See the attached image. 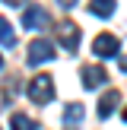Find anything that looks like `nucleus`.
Wrapping results in <instances>:
<instances>
[{"instance_id": "1", "label": "nucleus", "mask_w": 127, "mask_h": 130, "mask_svg": "<svg viewBox=\"0 0 127 130\" xmlns=\"http://www.w3.org/2000/svg\"><path fill=\"white\" fill-rule=\"evenodd\" d=\"M29 99L35 102V105H48V102H54V79H51L48 73H38L35 79L29 83Z\"/></svg>"}, {"instance_id": "2", "label": "nucleus", "mask_w": 127, "mask_h": 130, "mask_svg": "<svg viewBox=\"0 0 127 130\" xmlns=\"http://www.w3.org/2000/svg\"><path fill=\"white\" fill-rule=\"evenodd\" d=\"M54 44L48 41V38H38V41H32L29 44V67H38V63H48V60H54Z\"/></svg>"}, {"instance_id": "3", "label": "nucleus", "mask_w": 127, "mask_h": 130, "mask_svg": "<svg viewBox=\"0 0 127 130\" xmlns=\"http://www.w3.org/2000/svg\"><path fill=\"white\" fill-rule=\"evenodd\" d=\"M57 38H60L64 51H70V54H73V51L80 48V25H76V22H60V29H57Z\"/></svg>"}, {"instance_id": "4", "label": "nucleus", "mask_w": 127, "mask_h": 130, "mask_svg": "<svg viewBox=\"0 0 127 130\" xmlns=\"http://www.w3.org/2000/svg\"><path fill=\"white\" fill-rule=\"evenodd\" d=\"M118 48H121V41L111 35V32H102V35L92 41V51H95V57H114V54H118Z\"/></svg>"}, {"instance_id": "5", "label": "nucleus", "mask_w": 127, "mask_h": 130, "mask_svg": "<svg viewBox=\"0 0 127 130\" xmlns=\"http://www.w3.org/2000/svg\"><path fill=\"white\" fill-rule=\"evenodd\" d=\"M83 114H86V108H83L80 102H70V105L64 108V118H60L64 130H80V124H83Z\"/></svg>"}, {"instance_id": "6", "label": "nucleus", "mask_w": 127, "mask_h": 130, "mask_svg": "<svg viewBox=\"0 0 127 130\" xmlns=\"http://www.w3.org/2000/svg\"><path fill=\"white\" fill-rule=\"evenodd\" d=\"M22 25H25V29H32V32H35V29L41 32L44 25H48V13H44L41 6H29V10L22 13Z\"/></svg>"}, {"instance_id": "7", "label": "nucleus", "mask_w": 127, "mask_h": 130, "mask_svg": "<svg viewBox=\"0 0 127 130\" xmlns=\"http://www.w3.org/2000/svg\"><path fill=\"white\" fill-rule=\"evenodd\" d=\"M105 83H108L105 67H83V86L86 89H99V86H105Z\"/></svg>"}, {"instance_id": "8", "label": "nucleus", "mask_w": 127, "mask_h": 130, "mask_svg": "<svg viewBox=\"0 0 127 130\" xmlns=\"http://www.w3.org/2000/svg\"><path fill=\"white\" fill-rule=\"evenodd\" d=\"M118 105H121V92H118V89H108V92L102 95V102H99V118H102V121L111 118V111H114Z\"/></svg>"}, {"instance_id": "9", "label": "nucleus", "mask_w": 127, "mask_h": 130, "mask_svg": "<svg viewBox=\"0 0 127 130\" xmlns=\"http://www.w3.org/2000/svg\"><path fill=\"white\" fill-rule=\"evenodd\" d=\"M89 13L99 16V19L111 16V13H114V0H89Z\"/></svg>"}, {"instance_id": "10", "label": "nucleus", "mask_w": 127, "mask_h": 130, "mask_svg": "<svg viewBox=\"0 0 127 130\" xmlns=\"http://www.w3.org/2000/svg\"><path fill=\"white\" fill-rule=\"evenodd\" d=\"M10 127H13V130H38V124L29 118V114H19V111L10 114Z\"/></svg>"}, {"instance_id": "11", "label": "nucleus", "mask_w": 127, "mask_h": 130, "mask_svg": "<svg viewBox=\"0 0 127 130\" xmlns=\"http://www.w3.org/2000/svg\"><path fill=\"white\" fill-rule=\"evenodd\" d=\"M0 44L3 48H16V32H13L10 19H3V16H0Z\"/></svg>"}, {"instance_id": "12", "label": "nucleus", "mask_w": 127, "mask_h": 130, "mask_svg": "<svg viewBox=\"0 0 127 130\" xmlns=\"http://www.w3.org/2000/svg\"><path fill=\"white\" fill-rule=\"evenodd\" d=\"M57 3H60L64 10H70V6H76V0H57Z\"/></svg>"}, {"instance_id": "13", "label": "nucleus", "mask_w": 127, "mask_h": 130, "mask_svg": "<svg viewBox=\"0 0 127 130\" xmlns=\"http://www.w3.org/2000/svg\"><path fill=\"white\" fill-rule=\"evenodd\" d=\"M3 3H10V6H22L25 0H3Z\"/></svg>"}, {"instance_id": "14", "label": "nucleus", "mask_w": 127, "mask_h": 130, "mask_svg": "<svg viewBox=\"0 0 127 130\" xmlns=\"http://www.w3.org/2000/svg\"><path fill=\"white\" fill-rule=\"evenodd\" d=\"M121 70H124V73H127V57H121Z\"/></svg>"}, {"instance_id": "15", "label": "nucleus", "mask_w": 127, "mask_h": 130, "mask_svg": "<svg viewBox=\"0 0 127 130\" xmlns=\"http://www.w3.org/2000/svg\"><path fill=\"white\" fill-rule=\"evenodd\" d=\"M0 67H3V57H0Z\"/></svg>"}, {"instance_id": "16", "label": "nucleus", "mask_w": 127, "mask_h": 130, "mask_svg": "<svg viewBox=\"0 0 127 130\" xmlns=\"http://www.w3.org/2000/svg\"><path fill=\"white\" fill-rule=\"evenodd\" d=\"M124 121H127V111H124Z\"/></svg>"}]
</instances>
